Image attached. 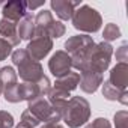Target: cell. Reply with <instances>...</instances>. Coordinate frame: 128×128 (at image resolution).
Returning a JSON list of instances; mask_svg holds the SVG:
<instances>
[{
  "label": "cell",
  "mask_w": 128,
  "mask_h": 128,
  "mask_svg": "<svg viewBox=\"0 0 128 128\" xmlns=\"http://www.w3.org/2000/svg\"><path fill=\"white\" fill-rule=\"evenodd\" d=\"M90 119V104L83 96H71L63 108L62 120L70 128H78Z\"/></svg>",
  "instance_id": "cell-3"
},
{
  "label": "cell",
  "mask_w": 128,
  "mask_h": 128,
  "mask_svg": "<svg viewBox=\"0 0 128 128\" xmlns=\"http://www.w3.org/2000/svg\"><path fill=\"white\" fill-rule=\"evenodd\" d=\"M102 84V76L96 74V72H90V71H84L80 72V89L86 94H95L98 90V88Z\"/></svg>",
  "instance_id": "cell-13"
},
{
  "label": "cell",
  "mask_w": 128,
  "mask_h": 128,
  "mask_svg": "<svg viewBox=\"0 0 128 128\" xmlns=\"http://www.w3.org/2000/svg\"><path fill=\"white\" fill-rule=\"evenodd\" d=\"M71 68H72L71 56L63 50H57L48 60V70L56 78L66 76L71 71Z\"/></svg>",
  "instance_id": "cell-9"
},
{
  "label": "cell",
  "mask_w": 128,
  "mask_h": 128,
  "mask_svg": "<svg viewBox=\"0 0 128 128\" xmlns=\"http://www.w3.org/2000/svg\"><path fill=\"white\" fill-rule=\"evenodd\" d=\"M113 120H114V128H128V112L126 110L116 112Z\"/></svg>",
  "instance_id": "cell-20"
},
{
  "label": "cell",
  "mask_w": 128,
  "mask_h": 128,
  "mask_svg": "<svg viewBox=\"0 0 128 128\" xmlns=\"http://www.w3.org/2000/svg\"><path fill=\"white\" fill-rule=\"evenodd\" d=\"M72 26L74 29L84 32V33H95L101 29L102 17L101 14L89 5L78 6L72 14Z\"/></svg>",
  "instance_id": "cell-4"
},
{
  "label": "cell",
  "mask_w": 128,
  "mask_h": 128,
  "mask_svg": "<svg viewBox=\"0 0 128 128\" xmlns=\"http://www.w3.org/2000/svg\"><path fill=\"white\" fill-rule=\"evenodd\" d=\"M51 9L56 12V15L63 20V21H68L72 18L74 11L80 6V2H70V0H51L50 2Z\"/></svg>",
  "instance_id": "cell-12"
},
{
  "label": "cell",
  "mask_w": 128,
  "mask_h": 128,
  "mask_svg": "<svg viewBox=\"0 0 128 128\" xmlns=\"http://www.w3.org/2000/svg\"><path fill=\"white\" fill-rule=\"evenodd\" d=\"M11 54H12V45L8 41H5L3 38H0V62L8 59V56Z\"/></svg>",
  "instance_id": "cell-22"
},
{
  "label": "cell",
  "mask_w": 128,
  "mask_h": 128,
  "mask_svg": "<svg viewBox=\"0 0 128 128\" xmlns=\"http://www.w3.org/2000/svg\"><path fill=\"white\" fill-rule=\"evenodd\" d=\"M102 38L106 42L110 44V41H116L120 38V29L114 24V23H108L106 27H104V32H102Z\"/></svg>",
  "instance_id": "cell-19"
},
{
  "label": "cell",
  "mask_w": 128,
  "mask_h": 128,
  "mask_svg": "<svg viewBox=\"0 0 128 128\" xmlns=\"http://www.w3.org/2000/svg\"><path fill=\"white\" fill-rule=\"evenodd\" d=\"M17 24L18 23L9 21V20H5V18L0 20V38H3L5 41H8L12 47L14 45H18L21 42V39L18 36Z\"/></svg>",
  "instance_id": "cell-14"
},
{
  "label": "cell",
  "mask_w": 128,
  "mask_h": 128,
  "mask_svg": "<svg viewBox=\"0 0 128 128\" xmlns=\"http://www.w3.org/2000/svg\"><path fill=\"white\" fill-rule=\"evenodd\" d=\"M27 14H29L27 12V2H23V0L8 2L2 8L3 18L9 20V21H14V23H20V20H23Z\"/></svg>",
  "instance_id": "cell-10"
},
{
  "label": "cell",
  "mask_w": 128,
  "mask_h": 128,
  "mask_svg": "<svg viewBox=\"0 0 128 128\" xmlns=\"http://www.w3.org/2000/svg\"><path fill=\"white\" fill-rule=\"evenodd\" d=\"M41 128H63L60 124H44Z\"/></svg>",
  "instance_id": "cell-27"
},
{
  "label": "cell",
  "mask_w": 128,
  "mask_h": 128,
  "mask_svg": "<svg viewBox=\"0 0 128 128\" xmlns=\"http://www.w3.org/2000/svg\"><path fill=\"white\" fill-rule=\"evenodd\" d=\"M15 128H33V126H30L29 124H26V122H23V120H20V124L15 126Z\"/></svg>",
  "instance_id": "cell-28"
},
{
  "label": "cell",
  "mask_w": 128,
  "mask_h": 128,
  "mask_svg": "<svg viewBox=\"0 0 128 128\" xmlns=\"http://www.w3.org/2000/svg\"><path fill=\"white\" fill-rule=\"evenodd\" d=\"M94 45H95V41L89 35H74V36L68 38V41L65 42V45H63L65 47L63 51H66L71 56L72 68H76L77 71L82 68L89 50Z\"/></svg>",
  "instance_id": "cell-5"
},
{
  "label": "cell",
  "mask_w": 128,
  "mask_h": 128,
  "mask_svg": "<svg viewBox=\"0 0 128 128\" xmlns=\"http://www.w3.org/2000/svg\"><path fill=\"white\" fill-rule=\"evenodd\" d=\"M84 128H112V124L106 118H96L90 124H88Z\"/></svg>",
  "instance_id": "cell-23"
},
{
  "label": "cell",
  "mask_w": 128,
  "mask_h": 128,
  "mask_svg": "<svg viewBox=\"0 0 128 128\" xmlns=\"http://www.w3.org/2000/svg\"><path fill=\"white\" fill-rule=\"evenodd\" d=\"M27 110L39 120L44 124H59L62 120V118L53 110L51 104L48 102V100L45 96H39L36 100L29 101Z\"/></svg>",
  "instance_id": "cell-7"
},
{
  "label": "cell",
  "mask_w": 128,
  "mask_h": 128,
  "mask_svg": "<svg viewBox=\"0 0 128 128\" xmlns=\"http://www.w3.org/2000/svg\"><path fill=\"white\" fill-rule=\"evenodd\" d=\"M51 50H53V39H51L48 35L35 30L33 38L29 41L27 48H26L27 54H29L33 60L39 62V60H42L44 57H47Z\"/></svg>",
  "instance_id": "cell-8"
},
{
  "label": "cell",
  "mask_w": 128,
  "mask_h": 128,
  "mask_svg": "<svg viewBox=\"0 0 128 128\" xmlns=\"http://www.w3.org/2000/svg\"><path fill=\"white\" fill-rule=\"evenodd\" d=\"M78 83H80V74H78V72H72V71H70L66 76L56 78V82H54V88L62 89V90H65V92H72L74 89L78 88Z\"/></svg>",
  "instance_id": "cell-15"
},
{
  "label": "cell",
  "mask_w": 128,
  "mask_h": 128,
  "mask_svg": "<svg viewBox=\"0 0 128 128\" xmlns=\"http://www.w3.org/2000/svg\"><path fill=\"white\" fill-rule=\"evenodd\" d=\"M3 94V88H2V84H0V95Z\"/></svg>",
  "instance_id": "cell-29"
},
{
  "label": "cell",
  "mask_w": 128,
  "mask_h": 128,
  "mask_svg": "<svg viewBox=\"0 0 128 128\" xmlns=\"http://www.w3.org/2000/svg\"><path fill=\"white\" fill-rule=\"evenodd\" d=\"M17 30H18V36L20 39L24 41H30L35 35V18L32 15H26L23 20H20V23L17 24Z\"/></svg>",
  "instance_id": "cell-18"
},
{
  "label": "cell",
  "mask_w": 128,
  "mask_h": 128,
  "mask_svg": "<svg viewBox=\"0 0 128 128\" xmlns=\"http://www.w3.org/2000/svg\"><path fill=\"white\" fill-rule=\"evenodd\" d=\"M35 30L48 35L51 39L53 38L57 39V38H60V36L65 35L66 27H65V24H62L60 21H56L53 18V15H51L50 11L42 9L35 17Z\"/></svg>",
  "instance_id": "cell-6"
},
{
  "label": "cell",
  "mask_w": 128,
  "mask_h": 128,
  "mask_svg": "<svg viewBox=\"0 0 128 128\" xmlns=\"http://www.w3.org/2000/svg\"><path fill=\"white\" fill-rule=\"evenodd\" d=\"M112 56H113L112 44H108L106 41H102L100 44H95L89 50L82 68L78 70V74L84 72V71H90V72H96V74L102 76V72L110 66Z\"/></svg>",
  "instance_id": "cell-1"
},
{
  "label": "cell",
  "mask_w": 128,
  "mask_h": 128,
  "mask_svg": "<svg viewBox=\"0 0 128 128\" xmlns=\"http://www.w3.org/2000/svg\"><path fill=\"white\" fill-rule=\"evenodd\" d=\"M14 126V116L5 110H0V128H12Z\"/></svg>",
  "instance_id": "cell-21"
},
{
  "label": "cell",
  "mask_w": 128,
  "mask_h": 128,
  "mask_svg": "<svg viewBox=\"0 0 128 128\" xmlns=\"http://www.w3.org/2000/svg\"><path fill=\"white\" fill-rule=\"evenodd\" d=\"M0 84L3 88V94L11 92L17 84V72L14 71L12 66H3L0 68Z\"/></svg>",
  "instance_id": "cell-16"
},
{
  "label": "cell",
  "mask_w": 128,
  "mask_h": 128,
  "mask_svg": "<svg viewBox=\"0 0 128 128\" xmlns=\"http://www.w3.org/2000/svg\"><path fill=\"white\" fill-rule=\"evenodd\" d=\"M102 95H104V98L106 100H108V101H119V102H122L124 106H126L128 104V92L126 90H119V89H116L114 86H112L108 82H104L102 83Z\"/></svg>",
  "instance_id": "cell-17"
},
{
  "label": "cell",
  "mask_w": 128,
  "mask_h": 128,
  "mask_svg": "<svg viewBox=\"0 0 128 128\" xmlns=\"http://www.w3.org/2000/svg\"><path fill=\"white\" fill-rule=\"evenodd\" d=\"M107 82L119 90H126V86H128V63L118 62L112 68L110 77Z\"/></svg>",
  "instance_id": "cell-11"
},
{
  "label": "cell",
  "mask_w": 128,
  "mask_h": 128,
  "mask_svg": "<svg viewBox=\"0 0 128 128\" xmlns=\"http://www.w3.org/2000/svg\"><path fill=\"white\" fill-rule=\"evenodd\" d=\"M21 120H23V122H26V124H29V125H30V126H33V128H35V126H38V125L41 124V122H39V120H38V119H36V118L29 112V110H24V112L21 113Z\"/></svg>",
  "instance_id": "cell-24"
},
{
  "label": "cell",
  "mask_w": 128,
  "mask_h": 128,
  "mask_svg": "<svg viewBox=\"0 0 128 128\" xmlns=\"http://www.w3.org/2000/svg\"><path fill=\"white\" fill-rule=\"evenodd\" d=\"M44 2H39V3H32V2H27V9H36L39 6H42Z\"/></svg>",
  "instance_id": "cell-26"
},
{
  "label": "cell",
  "mask_w": 128,
  "mask_h": 128,
  "mask_svg": "<svg viewBox=\"0 0 128 128\" xmlns=\"http://www.w3.org/2000/svg\"><path fill=\"white\" fill-rule=\"evenodd\" d=\"M12 62L18 68L17 76H20L23 83H36L44 77L42 65L27 54L26 48H18L12 51Z\"/></svg>",
  "instance_id": "cell-2"
},
{
  "label": "cell",
  "mask_w": 128,
  "mask_h": 128,
  "mask_svg": "<svg viewBox=\"0 0 128 128\" xmlns=\"http://www.w3.org/2000/svg\"><path fill=\"white\" fill-rule=\"evenodd\" d=\"M126 42H124L119 48H118V51H116V60H119V62H125L126 63V60H128V56H126Z\"/></svg>",
  "instance_id": "cell-25"
}]
</instances>
